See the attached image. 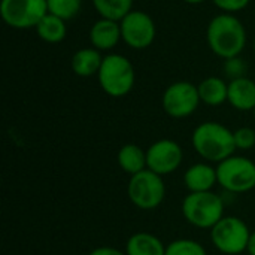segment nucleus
I'll use <instances>...</instances> for the list:
<instances>
[{
	"mask_svg": "<svg viewBox=\"0 0 255 255\" xmlns=\"http://www.w3.org/2000/svg\"><path fill=\"white\" fill-rule=\"evenodd\" d=\"M127 255H164L166 247L164 244L154 235L146 232L134 233L128 238L126 244Z\"/></svg>",
	"mask_w": 255,
	"mask_h": 255,
	"instance_id": "nucleus-17",
	"label": "nucleus"
},
{
	"mask_svg": "<svg viewBox=\"0 0 255 255\" xmlns=\"http://www.w3.org/2000/svg\"><path fill=\"white\" fill-rule=\"evenodd\" d=\"M211 51L223 60L239 57L247 46V28L235 13H220L214 16L206 30Z\"/></svg>",
	"mask_w": 255,
	"mask_h": 255,
	"instance_id": "nucleus-1",
	"label": "nucleus"
},
{
	"mask_svg": "<svg viewBox=\"0 0 255 255\" xmlns=\"http://www.w3.org/2000/svg\"><path fill=\"white\" fill-rule=\"evenodd\" d=\"M97 79L102 90L108 96L124 97L134 87V67L127 57L112 52L103 57V63L97 73Z\"/></svg>",
	"mask_w": 255,
	"mask_h": 255,
	"instance_id": "nucleus-3",
	"label": "nucleus"
},
{
	"mask_svg": "<svg viewBox=\"0 0 255 255\" xmlns=\"http://www.w3.org/2000/svg\"><path fill=\"white\" fill-rule=\"evenodd\" d=\"M184 152L178 142L172 139H160L146 149L148 169L160 176L176 172L182 163Z\"/></svg>",
	"mask_w": 255,
	"mask_h": 255,
	"instance_id": "nucleus-11",
	"label": "nucleus"
},
{
	"mask_svg": "<svg viewBox=\"0 0 255 255\" xmlns=\"http://www.w3.org/2000/svg\"><path fill=\"white\" fill-rule=\"evenodd\" d=\"M120 25L123 42L131 49H146L155 40V22L151 15L143 10L133 9L120 21Z\"/></svg>",
	"mask_w": 255,
	"mask_h": 255,
	"instance_id": "nucleus-10",
	"label": "nucleus"
},
{
	"mask_svg": "<svg viewBox=\"0 0 255 255\" xmlns=\"http://www.w3.org/2000/svg\"><path fill=\"white\" fill-rule=\"evenodd\" d=\"M120 40H123V36L118 21L100 18L90 28V43L100 52L112 51L120 43Z\"/></svg>",
	"mask_w": 255,
	"mask_h": 255,
	"instance_id": "nucleus-12",
	"label": "nucleus"
},
{
	"mask_svg": "<svg viewBox=\"0 0 255 255\" xmlns=\"http://www.w3.org/2000/svg\"><path fill=\"white\" fill-rule=\"evenodd\" d=\"M235 134V143H236V149H242V151H248L255 146V130L251 127H241L236 131H233Z\"/></svg>",
	"mask_w": 255,
	"mask_h": 255,
	"instance_id": "nucleus-24",
	"label": "nucleus"
},
{
	"mask_svg": "<svg viewBox=\"0 0 255 255\" xmlns=\"http://www.w3.org/2000/svg\"><path fill=\"white\" fill-rule=\"evenodd\" d=\"M127 196L130 202L142 211L157 209L166 197V185L163 176L151 172L149 169L130 176Z\"/></svg>",
	"mask_w": 255,
	"mask_h": 255,
	"instance_id": "nucleus-5",
	"label": "nucleus"
},
{
	"mask_svg": "<svg viewBox=\"0 0 255 255\" xmlns=\"http://www.w3.org/2000/svg\"><path fill=\"white\" fill-rule=\"evenodd\" d=\"M48 13L46 0H1L0 15L6 25L25 30L36 28L40 19Z\"/></svg>",
	"mask_w": 255,
	"mask_h": 255,
	"instance_id": "nucleus-8",
	"label": "nucleus"
},
{
	"mask_svg": "<svg viewBox=\"0 0 255 255\" xmlns=\"http://www.w3.org/2000/svg\"><path fill=\"white\" fill-rule=\"evenodd\" d=\"M199 96L200 102L208 106H221L227 102L229 97V82L220 76H209L205 78L199 85Z\"/></svg>",
	"mask_w": 255,
	"mask_h": 255,
	"instance_id": "nucleus-16",
	"label": "nucleus"
},
{
	"mask_svg": "<svg viewBox=\"0 0 255 255\" xmlns=\"http://www.w3.org/2000/svg\"><path fill=\"white\" fill-rule=\"evenodd\" d=\"M253 115H254V118H255V108L253 109Z\"/></svg>",
	"mask_w": 255,
	"mask_h": 255,
	"instance_id": "nucleus-29",
	"label": "nucleus"
},
{
	"mask_svg": "<svg viewBox=\"0 0 255 255\" xmlns=\"http://www.w3.org/2000/svg\"><path fill=\"white\" fill-rule=\"evenodd\" d=\"M227 102L238 111L253 112L255 108V81L247 76L229 81Z\"/></svg>",
	"mask_w": 255,
	"mask_h": 255,
	"instance_id": "nucleus-14",
	"label": "nucleus"
},
{
	"mask_svg": "<svg viewBox=\"0 0 255 255\" xmlns=\"http://www.w3.org/2000/svg\"><path fill=\"white\" fill-rule=\"evenodd\" d=\"M36 33L46 43H60L66 39L67 25L64 19L48 12L36 25Z\"/></svg>",
	"mask_w": 255,
	"mask_h": 255,
	"instance_id": "nucleus-19",
	"label": "nucleus"
},
{
	"mask_svg": "<svg viewBox=\"0 0 255 255\" xmlns=\"http://www.w3.org/2000/svg\"><path fill=\"white\" fill-rule=\"evenodd\" d=\"M250 238L248 226L238 217H224L211 229V241L223 254H242L248 248Z\"/></svg>",
	"mask_w": 255,
	"mask_h": 255,
	"instance_id": "nucleus-7",
	"label": "nucleus"
},
{
	"mask_svg": "<svg viewBox=\"0 0 255 255\" xmlns=\"http://www.w3.org/2000/svg\"><path fill=\"white\" fill-rule=\"evenodd\" d=\"M200 103L197 85L188 81H176L170 84L161 97V106L164 112L176 120L193 115Z\"/></svg>",
	"mask_w": 255,
	"mask_h": 255,
	"instance_id": "nucleus-9",
	"label": "nucleus"
},
{
	"mask_svg": "<svg viewBox=\"0 0 255 255\" xmlns=\"http://www.w3.org/2000/svg\"><path fill=\"white\" fill-rule=\"evenodd\" d=\"M196 152L209 163H221L235 155V134L221 123L206 121L197 126L191 136Z\"/></svg>",
	"mask_w": 255,
	"mask_h": 255,
	"instance_id": "nucleus-2",
	"label": "nucleus"
},
{
	"mask_svg": "<svg viewBox=\"0 0 255 255\" xmlns=\"http://www.w3.org/2000/svg\"><path fill=\"white\" fill-rule=\"evenodd\" d=\"M248 254L255 255V232L251 233V238H250V242H248V248H247Z\"/></svg>",
	"mask_w": 255,
	"mask_h": 255,
	"instance_id": "nucleus-27",
	"label": "nucleus"
},
{
	"mask_svg": "<svg viewBox=\"0 0 255 255\" xmlns=\"http://www.w3.org/2000/svg\"><path fill=\"white\" fill-rule=\"evenodd\" d=\"M182 215L197 229H212L224 218V202L214 191L190 193L182 202Z\"/></svg>",
	"mask_w": 255,
	"mask_h": 255,
	"instance_id": "nucleus-4",
	"label": "nucleus"
},
{
	"mask_svg": "<svg viewBox=\"0 0 255 255\" xmlns=\"http://www.w3.org/2000/svg\"><path fill=\"white\" fill-rule=\"evenodd\" d=\"M88 255H127L126 253L117 250V248H111V247H100L93 250Z\"/></svg>",
	"mask_w": 255,
	"mask_h": 255,
	"instance_id": "nucleus-26",
	"label": "nucleus"
},
{
	"mask_svg": "<svg viewBox=\"0 0 255 255\" xmlns=\"http://www.w3.org/2000/svg\"><path fill=\"white\" fill-rule=\"evenodd\" d=\"M184 184L190 193L212 191L218 184L217 167L209 163H196L184 173Z\"/></svg>",
	"mask_w": 255,
	"mask_h": 255,
	"instance_id": "nucleus-13",
	"label": "nucleus"
},
{
	"mask_svg": "<svg viewBox=\"0 0 255 255\" xmlns=\"http://www.w3.org/2000/svg\"><path fill=\"white\" fill-rule=\"evenodd\" d=\"M254 52H255V39H254Z\"/></svg>",
	"mask_w": 255,
	"mask_h": 255,
	"instance_id": "nucleus-30",
	"label": "nucleus"
},
{
	"mask_svg": "<svg viewBox=\"0 0 255 255\" xmlns=\"http://www.w3.org/2000/svg\"><path fill=\"white\" fill-rule=\"evenodd\" d=\"M117 160H118L120 167L130 176L148 169L146 151H143L136 143H126L124 146H121V149L118 151Z\"/></svg>",
	"mask_w": 255,
	"mask_h": 255,
	"instance_id": "nucleus-18",
	"label": "nucleus"
},
{
	"mask_svg": "<svg viewBox=\"0 0 255 255\" xmlns=\"http://www.w3.org/2000/svg\"><path fill=\"white\" fill-rule=\"evenodd\" d=\"M223 70H224V76L229 78L230 81H233V79H239V78L247 76L248 67H247V63L244 61V58H241V55H239V57L224 60Z\"/></svg>",
	"mask_w": 255,
	"mask_h": 255,
	"instance_id": "nucleus-23",
	"label": "nucleus"
},
{
	"mask_svg": "<svg viewBox=\"0 0 255 255\" xmlns=\"http://www.w3.org/2000/svg\"><path fill=\"white\" fill-rule=\"evenodd\" d=\"M103 63V55L96 48H81L70 60V66L75 75L81 78H90L99 73Z\"/></svg>",
	"mask_w": 255,
	"mask_h": 255,
	"instance_id": "nucleus-15",
	"label": "nucleus"
},
{
	"mask_svg": "<svg viewBox=\"0 0 255 255\" xmlns=\"http://www.w3.org/2000/svg\"><path fill=\"white\" fill-rule=\"evenodd\" d=\"M48 3V12L64 19H73L82 6V0H46Z\"/></svg>",
	"mask_w": 255,
	"mask_h": 255,
	"instance_id": "nucleus-21",
	"label": "nucleus"
},
{
	"mask_svg": "<svg viewBox=\"0 0 255 255\" xmlns=\"http://www.w3.org/2000/svg\"><path fill=\"white\" fill-rule=\"evenodd\" d=\"M251 0H212V3L226 13H236L244 10Z\"/></svg>",
	"mask_w": 255,
	"mask_h": 255,
	"instance_id": "nucleus-25",
	"label": "nucleus"
},
{
	"mask_svg": "<svg viewBox=\"0 0 255 255\" xmlns=\"http://www.w3.org/2000/svg\"><path fill=\"white\" fill-rule=\"evenodd\" d=\"M218 184L229 193H248L255 188V163L244 155H232L217 166Z\"/></svg>",
	"mask_w": 255,
	"mask_h": 255,
	"instance_id": "nucleus-6",
	"label": "nucleus"
},
{
	"mask_svg": "<svg viewBox=\"0 0 255 255\" xmlns=\"http://www.w3.org/2000/svg\"><path fill=\"white\" fill-rule=\"evenodd\" d=\"M164 255H206L202 244L191 239H178L166 247Z\"/></svg>",
	"mask_w": 255,
	"mask_h": 255,
	"instance_id": "nucleus-22",
	"label": "nucleus"
},
{
	"mask_svg": "<svg viewBox=\"0 0 255 255\" xmlns=\"http://www.w3.org/2000/svg\"><path fill=\"white\" fill-rule=\"evenodd\" d=\"M184 1L188 3V4H200V3H203L206 0H184Z\"/></svg>",
	"mask_w": 255,
	"mask_h": 255,
	"instance_id": "nucleus-28",
	"label": "nucleus"
},
{
	"mask_svg": "<svg viewBox=\"0 0 255 255\" xmlns=\"http://www.w3.org/2000/svg\"><path fill=\"white\" fill-rule=\"evenodd\" d=\"M100 18L121 21L128 12L133 10V0H91Z\"/></svg>",
	"mask_w": 255,
	"mask_h": 255,
	"instance_id": "nucleus-20",
	"label": "nucleus"
}]
</instances>
